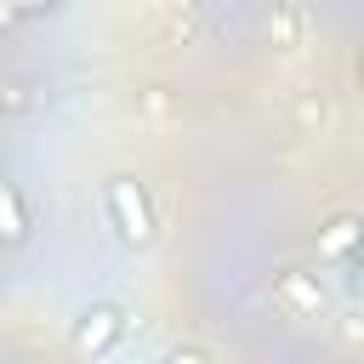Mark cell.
Returning <instances> with one entry per match:
<instances>
[{"mask_svg":"<svg viewBox=\"0 0 364 364\" xmlns=\"http://www.w3.org/2000/svg\"><path fill=\"white\" fill-rule=\"evenodd\" d=\"M28 239V216H23V199L11 182H0V245H23Z\"/></svg>","mask_w":364,"mask_h":364,"instance_id":"obj_3","label":"cell"},{"mask_svg":"<svg viewBox=\"0 0 364 364\" xmlns=\"http://www.w3.org/2000/svg\"><path fill=\"white\" fill-rule=\"evenodd\" d=\"M102 205H108V222L125 245H148L154 239V210H148V193L131 182V176H114L102 188Z\"/></svg>","mask_w":364,"mask_h":364,"instance_id":"obj_1","label":"cell"},{"mask_svg":"<svg viewBox=\"0 0 364 364\" xmlns=\"http://www.w3.org/2000/svg\"><path fill=\"white\" fill-rule=\"evenodd\" d=\"M6 6H46V0H6Z\"/></svg>","mask_w":364,"mask_h":364,"instance_id":"obj_5","label":"cell"},{"mask_svg":"<svg viewBox=\"0 0 364 364\" xmlns=\"http://www.w3.org/2000/svg\"><path fill=\"white\" fill-rule=\"evenodd\" d=\"M119 336H125V313H119L114 301H91V307L80 313V324H74V353L102 358V353L119 347Z\"/></svg>","mask_w":364,"mask_h":364,"instance_id":"obj_2","label":"cell"},{"mask_svg":"<svg viewBox=\"0 0 364 364\" xmlns=\"http://www.w3.org/2000/svg\"><path fill=\"white\" fill-rule=\"evenodd\" d=\"M347 245H353V222H336V228L324 233V245H318V250H324V256H341Z\"/></svg>","mask_w":364,"mask_h":364,"instance_id":"obj_4","label":"cell"}]
</instances>
